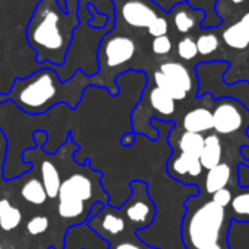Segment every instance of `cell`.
<instances>
[{
  "instance_id": "30",
  "label": "cell",
  "mask_w": 249,
  "mask_h": 249,
  "mask_svg": "<svg viewBox=\"0 0 249 249\" xmlns=\"http://www.w3.org/2000/svg\"><path fill=\"white\" fill-rule=\"evenodd\" d=\"M168 29H169V22L165 16L159 15L152 23L150 26L147 28L149 34L156 38V36H162V35H168Z\"/></svg>"
},
{
  "instance_id": "20",
  "label": "cell",
  "mask_w": 249,
  "mask_h": 249,
  "mask_svg": "<svg viewBox=\"0 0 249 249\" xmlns=\"http://www.w3.org/2000/svg\"><path fill=\"white\" fill-rule=\"evenodd\" d=\"M22 222V213L18 207L12 206L9 200H0V229L4 232L15 231Z\"/></svg>"
},
{
  "instance_id": "3",
  "label": "cell",
  "mask_w": 249,
  "mask_h": 249,
  "mask_svg": "<svg viewBox=\"0 0 249 249\" xmlns=\"http://www.w3.org/2000/svg\"><path fill=\"white\" fill-rule=\"evenodd\" d=\"M88 165V163H86ZM69 175L63 179L58 191L57 212L61 219L67 222H88L90 209L101 201L108 204L109 198L101 187V174L85 169Z\"/></svg>"
},
{
  "instance_id": "17",
  "label": "cell",
  "mask_w": 249,
  "mask_h": 249,
  "mask_svg": "<svg viewBox=\"0 0 249 249\" xmlns=\"http://www.w3.org/2000/svg\"><path fill=\"white\" fill-rule=\"evenodd\" d=\"M159 70L171 77L175 83H178L187 93L193 92L194 89V77L191 76L190 70L181 61H165L160 64Z\"/></svg>"
},
{
  "instance_id": "19",
  "label": "cell",
  "mask_w": 249,
  "mask_h": 249,
  "mask_svg": "<svg viewBox=\"0 0 249 249\" xmlns=\"http://www.w3.org/2000/svg\"><path fill=\"white\" fill-rule=\"evenodd\" d=\"M20 197L29 203V204H34V206H42L47 200H48V196L45 193V188H44V184L41 179L38 178H31L28 179L22 188H20Z\"/></svg>"
},
{
  "instance_id": "8",
  "label": "cell",
  "mask_w": 249,
  "mask_h": 249,
  "mask_svg": "<svg viewBox=\"0 0 249 249\" xmlns=\"http://www.w3.org/2000/svg\"><path fill=\"white\" fill-rule=\"evenodd\" d=\"M88 226L101 239H104L109 244L117 239H121V236L128 229L127 220L123 214L121 209H114V207H109L108 204H105L104 209L96 216H93L88 220Z\"/></svg>"
},
{
  "instance_id": "24",
  "label": "cell",
  "mask_w": 249,
  "mask_h": 249,
  "mask_svg": "<svg viewBox=\"0 0 249 249\" xmlns=\"http://www.w3.org/2000/svg\"><path fill=\"white\" fill-rule=\"evenodd\" d=\"M177 53H178V57L184 61L194 60L198 55L197 41L191 35H184L177 44Z\"/></svg>"
},
{
  "instance_id": "18",
  "label": "cell",
  "mask_w": 249,
  "mask_h": 249,
  "mask_svg": "<svg viewBox=\"0 0 249 249\" xmlns=\"http://www.w3.org/2000/svg\"><path fill=\"white\" fill-rule=\"evenodd\" d=\"M39 172H41V181L44 184V188H45L48 198L55 200L58 197V191H60V187L63 182L58 168L55 166V163L53 160L44 159L41 162Z\"/></svg>"
},
{
  "instance_id": "4",
  "label": "cell",
  "mask_w": 249,
  "mask_h": 249,
  "mask_svg": "<svg viewBox=\"0 0 249 249\" xmlns=\"http://www.w3.org/2000/svg\"><path fill=\"white\" fill-rule=\"evenodd\" d=\"M226 209L214 201H207L190 214L182 228V239L188 249H210L222 242L225 231Z\"/></svg>"
},
{
  "instance_id": "27",
  "label": "cell",
  "mask_w": 249,
  "mask_h": 249,
  "mask_svg": "<svg viewBox=\"0 0 249 249\" xmlns=\"http://www.w3.org/2000/svg\"><path fill=\"white\" fill-rule=\"evenodd\" d=\"M26 232L31 236H38L42 235L48 231L50 228V219L47 216H35L32 219H29V222L26 223Z\"/></svg>"
},
{
  "instance_id": "12",
  "label": "cell",
  "mask_w": 249,
  "mask_h": 249,
  "mask_svg": "<svg viewBox=\"0 0 249 249\" xmlns=\"http://www.w3.org/2000/svg\"><path fill=\"white\" fill-rule=\"evenodd\" d=\"M206 13L204 10H198V9H193L190 7L187 3H181L178 6L174 7L172 12V22L177 28V31L179 34H188L193 29H196L197 25H203V19H204Z\"/></svg>"
},
{
  "instance_id": "9",
  "label": "cell",
  "mask_w": 249,
  "mask_h": 249,
  "mask_svg": "<svg viewBox=\"0 0 249 249\" xmlns=\"http://www.w3.org/2000/svg\"><path fill=\"white\" fill-rule=\"evenodd\" d=\"M117 15L131 28H149L160 15L159 7L150 0H114Z\"/></svg>"
},
{
  "instance_id": "22",
  "label": "cell",
  "mask_w": 249,
  "mask_h": 249,
  "mask_svg": "<svg viewBox=\"0 0 249 249\" xmlns=\"http://www.w3.org/2000/svg\"><path fill=\"white\" fill-rule=\"evenodd\" d=\"M153 80H155V86H158L159 89H162L163 92H166L175 101H184L188 96V93L178 83H175L171 77H168L160 70H158V71L153 73Z\"/></svg>"
},
{
  "instance_id": "26",
  "label": "cell",
  "mask_w": 249,
  "mask_h": 249,
  "mask_svg": "<svg viewBox=\"0 0 249 249\" xmlns=\"http://www.w3.org/2000/svg\"><path fill=\"white\" fill-rule=\"evenodd\" d=\"M231 207L233 214L239 217H249V191H244L233 196Z\"/></svg>"
},
{
  "instance_id": "21",
  "label": "cell",
  "mask_w": 249,
  "mask_h": 249,
  "mask_svg": "<svg viewBox=\"0 0 249 249\" xmlns=\"http://www.w3.org/2000/svg\"><path fill=\"white\" fill-rule=\"evenodd\" d=\"M177 147L182 153L200 158V155L203 152V147H204V136L200 134V133L182 131V134L178 137Z\"/></svg>"
},
{
  "instance_id": "13",
  "label": "cell",
  "mask_w": 249,
  "mask_h": 249,
  "mask_svg": "<svg viewBox=\"0 0 249 249\" xmlns=\"http://www.w3.org/2000/svg\"><path fill=\"white\" fill-rule=\"evenodd\" d=\"M184 131L209 133L213 130V111L209 107H196L190 109L182 118Z\"/></svg>"
},
{
  "instance_id": "11",
  "label": "cell",
  "mask_w": 249,
  "mask_h": 249,
  "mask_svg": "<svg viewBox=\"0 0 249 249\" xmlns=\"http://www.w3.org/2000/svg\"><path fill=\"white\" fill-rule=\"evenodd\" d=\"M225 45L232 50L244 51L249 47V12H247L238 22H233L222 32Z\"/></svg>"
},
{
  "instance_id": "33",
  "label": "cell",
  "mask_w": 249,
  "mask_h": 249,
  "mask_svg": "<svg viewBox=\"0 0 249 249\" xmlns=\"http://www.w3.org/2000/svg\"><path fill=\"white\" fill-rule=\"evenodd\" d=\"M134 142H136V133H127V134H124V136L121 137V144H123L124 147L133 146Z\"/></svg>"
},
{
  "instance_id": "36",
  "label": "cell",
  "mask_w": 249,
  "mask_h": 249,
  "mask_svg": "<svg viewBox=\"0 0 249 249\" xmlns=\"http://www.w3.org/2000/svg\"><path fill=\"white\" fill-rule=\"evenodd\" d=\"M231 3H233V4H242V3H245L247 0H229Z\"/></svg>"
},
{
  "instance_id": "37",
  "label": "cell",
  "mask_w": 249,
  "mask_h": 249,
  "mask_svg": "<svg viewBox=\"0 0 249 249\" xmlns=\"http://www.w3.org/2000/svg\"><path fill=\"white\" fill-rule=\"evenodd\" d=\"M0 249H3V248H1V245H0Z\"/></svg>"
},
{
  "instance_id": "14",
  "label": "cell",
  "mask_w": 249,
  "mask_h": 249,
  "mask_svg": "<svg viewBox=\"0 0 249 249\" xmlns=\"http://www.w3.org/2000/svg\"><path fill=\"white\" fill-rule=\"evenodd\" d=\"M147 99H149L152 109L158 114L156 115L158 118L168 121L177 111V104H175L177 101L174 98H171L166 92L159 89L158 86H155L149 90Z\"/></svg>"
},
{
  "instance_id": "32",
  "label": "cell",
  "mask_w": 249,
  "mask_h": 249,
  "mask_svg": "<svg viewBox=\"0 0 249 249\" xmlns=\"http://www.w3.org/2000/svg\"><path fill=\"white\" fill-rule=\"evenodd\" d=\"M6 150H7V139H6L4 133L0 130V165L3 163V159H4Z\"/></svg>"
},
{
  "instance_id": "5",
  "label": "cell",
  "mask_w": 249,
  "mask_h": 249,
  "mask_svg": "<svg viewBox=\"0 0 249 249\" xmlns=\"http://www.w3.org/2000/svg\"><path fill=\"white\" fill-rule=\"evenodd\" d=\"M131 196L123 206L121 212L127 220L128 229L133 233L139 231H146L155 222L156 204L150 197V191L146 182L131 181L130 184Z\"/></svg>"
},
{
  "instance_id": "29",
  "label": "cell",
  "mask_w": 249,
  "mask_h": 249,
  "mask_svg": "<svg viewBox=\"0 0 249 249\" xmlns=\"http://www.w3.org/2000/svg\"><path fill=\"white\" fill-rule=\"evenodd\" d=\"M152 51L156 55H168L172 51V39L168 35L156 36L152 41Z\"/></svg>"
},
{
  "instance_id": "2",
  "label": "cell",
  "mask_w": 249,
  "mask_h": 249,
  "mask_svg": "<svg viewBox=\"0 0 249 249\" xmlns=\"http://www.w3.org/2000/svg\"><path fill=\"white\" fill-rule=\"evenodd\" d=\"M98 85L95 76H86L77 70L67 82L50 67H41L26 77H16L10 90L0 93V104L12 102L29 115H39L58 104L76 108L83 90L89 85Z\"/></svg>"
},
{
  "instance_id": "38",
  "label": "cell",
  "mask_w": 249,
  "mask_h": 249,
  "mask_svg": "<svg viewBox=\"0 0 249 249\" xmlns=\"http://www.w3.org/2000/svg\"><path fill=\"white\" fill-rule=\"evenodd\" d=\"M48 249H54V248H48Z\"/></svg>"
},
{
  "instance_id": "34",
  "label": "cell",
  "mask_w": 249,
  "mask_h": 249,
  "mask_svg": "<svg viewBox=\"0 0 249 249\" xmlns=\"http://www.w3.org/2000/svg\"><path fill=\"white\" fill-rule=\"evenodd\" d=\"M34 139H35V142H36L38 146H42V144H45V142H47V133L38 130V131L34 133Z\"/></svg>"
},
{
  "instance_id": "31",
  "label": "cell",
  "mask_w": 249,
  "mask_h": 249,
  "mask_svg": "<svg viewBox=\"0 0 249 249\" xmlns=\"http://www.w3.org/2000/svg\"><path fill=\"white\" fill-rule=\"evenodd\" d=\"M232 200H233V194L229 188H223V190H219L214 194H212V201H214L216 204H219L220 207H225V209H228L232 204Z\"/></svg>"
},
{
  "instance_id": "28",
  "label": "cell",
  "mask_w": 249,
  "mask_h": 249,
  "mask_svg": "<svg viewBox=\"0 0 249 249\" xmlns=\"http://www.w3.org/2000/svg\"><path fill=\"white\" fill-rule=\"evenodd\" d=\"M88 10H89V13H92L93 16H92V19H89L88 20V25L90 26V28H93V29H102V28H107L108 25H109V22H111V19H114V18H108L107 15H104V13H99L98 10H96V7L92 4V3H89L88 4Z\"/></svg>"
},
{
  "instance_id": "7",
  "label": "cell",
  "mask_w": 249,
  "mask_h": 249,
  "mask_svg": "<svg viewBox=\"0 0 249 249\" xmlns=\"http://www.w3.org/2000/svg\"><path fill=\"white\" fill-rule=\"evenodd\" d=\"M213 130L216 134L232 136L249 124V111L235 98H219L213 105Z\"/></svg>"
},
{
  "instance_id": "16",
  "label": "cell",
  "mask_w": 249,
  "mask_h": 249,
  "mask_svg": "<svg viewBox=\"0 0 249 249\" xmlns=\"http://www.w3.org/2000/svg\"><path fill=\"white\" fill-rule=\"evenodd\" d=\"M223 158V143L219 137V134H209L204 137V147L200 155L201 166L209 171L219 163H222Z\"/></svg>"
},
{
  "instance_id": "35",
  "label": "cell",
  "mask_w": 249,
  "mask_h": 249,
  "mask_svg": "<svg viewBox=\"0 0 249 249\" xmlns=\"http://www.w3.org/2000/svg\"><path fill=\"white\" fill-rule=\"evenodd\" d=\"M210 249H229V244H222V242H219L217 245H214V247H212Z\"/></svg>"
},
{
  "instance_id": "10",
  "label": "cell",
  "mask_w": 249,
  "mask_h": 249,
  "mask_svg": "<svg viewBox=\"0 0 249 249\" xmlns=\"http://www.w3.org/2000/svg\"><path fill=\"white\" fill-rule=\"evenodd\" d=\"M204 168L201 166L200 158L179 152L175 153L168 162V174L181 182H187V178L196 179L203 175Z\"/></svg>"
},
{
  "instance_id": "25",
  "label": "cell",
  "mask_w": 249,
  "mask_h": 249,
  "mask_svg": "<svg viewBox=\"0 0 249 249\" xmlns=\"http://www.w3.org/2000/svg\"><path fill=\"white\" fill-rule=\"evenodd\" d=\"M108 249H156L142 241L137 235H128L109 244Z\"/></svg>"
},
{
  "instance_id": "1",
  "label": "cell",
  "mask_w": 249,
  "mask_h": 249,
  "mask_svg": "<svg viewBox=\"0 0 249 249\" xmlns=\"http://www.w3.org/2000/svg\"><path fill=\"white\" fill-rule=\"evenodd\" d=\"M39 0L26 25V41L38 64L63 66L71 47L79 20V0Z\"/></svg>"
},
{
  "instance_id": "15",
  "label": "cell",
  "mask_w": 249,
  "mask_h": 249,
  "mask_svg": "<svg viewBox=\"0 0 249 249\" xmlns=\"http://www.w3.org/2000/svg\"><path fill=\"white\" fill-rule=\"evenodd\" d=\"M231 181H232V166L226 162H222L217 166L207 171V175L204 179L206 193L212 196L219 190L228 188Z\"/></svg>"
},
{
  "instance_id": "6",
  "label": "cell",
  "mask_w": 249,
  "mask_h": 249,
  "mask_svg": "<svg viewBox=\"0 0 249 249\" xmlns=\"http://www.w3.org/2000/svg\"><path fill=\"white\" fill-rule=\"evenodd\" d=\"M137 44L125 34L108 32L104 35L98 48L99 70H117L125 66L136 55Z\"/></svg>"
},
{
  "instance_id": "23",
  "label": "cell",
  "mask_w": 249,
  "mask_h": 249,
  "mask_svg": "<svg viewBox=\"0 0 249 249\" xmlns=\"http://www.w3.org/2000/svg\"><path fill=\"white\" fill-rule=\"evenodd\" d=\"M197 48H198V54L203 57H209L212 54H214L219 47H220V39L216 34L212 32H203L197 36Z\"/></svg>"
}]
</instances>
